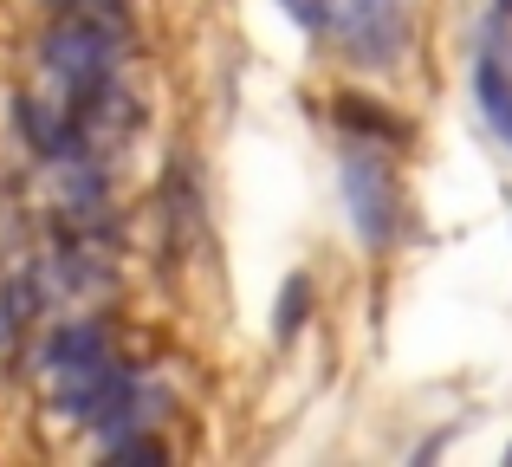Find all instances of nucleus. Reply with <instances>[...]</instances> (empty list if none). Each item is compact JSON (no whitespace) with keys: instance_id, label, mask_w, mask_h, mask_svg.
I'll return each mask as SVG.
<instances>
[{"instance_id":"obj_1","label":"nucleus","mask_w":512,"mask_h":467,"mask_svg":"<svg viewBox=\"0 0 512 467\" xmlns=\"http://www.w3.org/2000/svg\"><path fill=\"white\" fill-rule=\"evenodd\" d=\"M33 52H39V65L59 78V91L98 85V78L124 72V59H130V20L98 13V7H59V20L39 33Z\"/></svg>"},{"instance_id":"obj_2","label":"nucleus","mask_w":512,"mask_h":467,"mask_svg":"<svg viewBox=\"0 0 512 467\" xmlns=\"http://www.w3.org/2000/svg\"><path fill=\"white\" fill-rule=\"evenodd\" d=\"M338 189H344L350 234L370 253L396 247L402 228H409V208H402V176H396V163H389V150H376V143H344Z\"/></svg>"},{"instance_id":"obj_3","label":"nucleus","mask_w":512,"mask_h":467,"mask_svg":"<svg viewBox=\"0 0 512 467\" xmlns=\"http://www.w3.org/2000/svg\"><path fill=\"white\" fill-rule=\"evenodd\" d=\"M331 39L338 59L357 72H396L409 52V0H338L331 7Z\"/></svg>"},{"instance_id":"obj_4","label":"nucleus","mask_w":512,"mask_h":467,"mask_svg":"<svg viewBox=\"0 0 512 467\" xmlns=\"http://www.w3.org/2000/svg\"><path fill=\"white\" fill-rule=\"evenodd\" d=\"M65 117H72L85 156H98V163H117V156L130 150V137L143 130V104H137V91L124 85V72L65 91Z\"/></svg>"},{"instance_id":"obj_5","label":"nucleus","mask_w":512,"mask_h":467,"mask_svg":"<svg viewBox=\"0 0 512 467\" xmlns=\"http://www.w3.org/2000/svg\"><path fill=\"white\" fill-rule=\"evenodd\" d=\"M46 377H52V390H72V383H85V377H98L104 364H111V331H104V318H65V325H52L46 331Z\"/></svg>"},{"instance_id":"obj_6","label":"nucleus","mask_w":512,"mask_h":467,"mask_svg":"<svg viewBox=\"0 0 512 467\" xmlns=\"http://www.w3.org/2000/svg\"><path fill=\"white\" fill-rule=\"evenodd\" d=\"M13 124H20V143L33 150V163H46V169L85 163V143H78L65 104H52V98H13ZM91 163H98V156H91Z\"/></svg>"},{"instance_id":"obj_7","label":"nucleus","mask_w":512,"mask_h":467,"mask_svg":"<svg viewBox=\"0 0 512 467\" xmlns=\"http://www.w3.org/2000/svg\"><path fill=\"white\" fill-rule=\"evenodd\" d=\"M512 39L500 46V26H487L480 33V52H474V104L480 117H487V130L512 150Z\"/></svg>"},{"instance_id":"obj_8","label":"nucleus","mask_w":512,"mask_h":467,"mask_svg":"<svg viewBox=\"0 0 512 467\" xmlns=\"http://www.w3.org/2000/svg\"><path fill=\"white\" fill-rule=\"evenodd\" d=\"M331 117H338V130L350 143H376V150H402L409 143V124L396 111H383V98H370V91H338Z\"/></svg>"},{"instance_id":"obj_9","label":"nucleus","mask_w":512,"mask_h":467,"mask_svg":"<svg viewBox=\"0 0 512 467\" xmlns=\"http://www.w3.org/2000/svg\"><path fill=\"white\" fill-rule=\"evenodd\" d=\"M163 228H169V253H188L201 234V182L188 176V163L175 156L163 176Z\"/></svg>"},{"instance_id":"obj_10","label":"nucleus","mask_w":512,"mask_h":467,"mask_svg":"<svg viewBox=\"0 0 512 467\" xmlns=\"http://www.w3.org/2000/svg\"><path fill=\"white\" fill-rule=\"evenodd\" d=\"M52 305V273H39V266H20V273L0 286V318H7L13 331H26L33 318H46Z\"/></svg>"},{"instance_id":"obj_11","label":"nucleus","mask_w":512,"mask_h":467,"mask_svg":"<svg viewBox=\"0 0 512 467\" xmlns=\"http://www.w3.org/2000/svg\"><path fill=\"white\" fill-rule=\"evenodd\" d=\"M312 305H318V286L312 273H286L279 286V305H273V344H292L305 325H312Z\"/></svg>"},{"instance_id":"obj_12","label":"nucleus","mask_w":512,"mask_h":467,"mask_svg":"<svg viewBox=\"0 0 512 467\" xmlns=\"http://www.w3.org/2000/svg\"><path fill=\"white\" fill-rule=\"evenodd\" d=\"M279 7H286V20H299L305 33H325V26H331V7H338V0H279Z\"/></svg>"},{"instance_id":"obj_13","label":"nucleus","mask_w":512,"mask_h":467,"mask_svg":"<svg viewBox=\"0 0 512 467\" xmlns=\"http://www.w3.org/2000/svg\"><path fill=\"white\" fill-rule=\"evenodd\" d=\"M52 7H98V13H117V20H130L124 0H52Z\"/></svg>"},{"instance_id":"obj_14","label":"nucleus","mask_w":512,"mask_h":467,"mask_svg":"<svg viewBox=\"0 0 512 467\" xmlns=\"http://www.w3.org/2000/svg\"><path fill=\"white\" fill-rule=\"evenodd\" d=\"M13 338H20V331H13V325H7V318H0V357H7V351H13Z\"/></svg>"},{"instance_id":"obj_15","label":"nucleus","mask_w":512,"mask_h":467,"mask_svg":"<svg viewBox=\"0 0 512 467\" xmlns=\"http://www.w3.org/2000/svg\"><path fill=\"white\" fill-rule=\"evenodd\" d=\"M493 13H506V20H512V0H493Z\"/></svg>"},{"instance_id":"obj_16","label":"nucleus","mask_w":512,"mask_h":467,"mask_svg":"<svg viewBox=\"0 0 512 467\" xmlns=\"http://www.w3.org/2000/svg\"><path fill=\"white\" fill-rule=\"evenodd\" d=\"M506 461H512V448H506Z\"/></svg>"}]
</instances>
